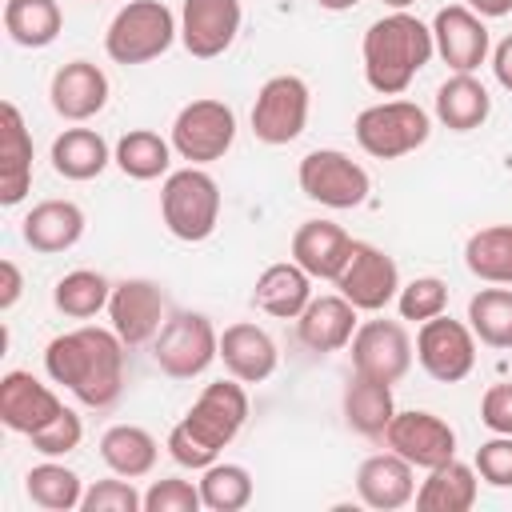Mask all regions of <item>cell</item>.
<instances>
[{"instance_id": "bcb514c9", "label": "cell", "mask_w": 512, "mask_h": 512, "mask_svg": "<svg viewBox=\"0 0 512 512\" xmlns=\"http://www.w3.org/2000/svg\"><path fill=\"white\" fill-rule=\"evenodd\" d=\"M492 76L504 92H512V32L492 48Z\"/></svg>"}, {"instance_id": "ab89813d", "label": "cell", "mask_w": 512, "mask_h": 512, "mask_svg": "<svg viewBox=\"0 0 512 512\" xmlns=\"http://www.w3.org/2000/svg\"><path fill=\"white\" fill-rule=\"evenodd\" d=\"M80 512H144V492H136V484L128 476H108L84 488Z\"/></svg>"}, {"instance_id": "ffe728a7", "label": "cell", "mask_w": 512, "mask_h": 512, "mask_svg": "<svg viewBox=\"0 0 512 512\" xmlns=\"http://www.w3.org/2000/svg\"><path fill=\"white\" fill-rule=\"evenodd\" d=\"M360 328V312L340 296V292H328V296H312L308 308L296 316V340L316 352V356H328V352H340L352 344Z\"/></svg>"}, {"instance_id": "7bdbcfd3", "label": "cell", "mask_w": 512, "mask_h": 512, "mask_svg": "<svg viewBox=\"0 0 512 512\" xmlns=\"http://www.w3.org/2000/svg\"><path fill=\"white\" fill-rule=\"evenodd\" d=\"M476 472L484 484L492 488H512V436H500L492 432V440H484L476 448Z\"/></svg>"}, {"instance_id": "c3c4849f", "label": "cell", "mask_w": 512, "mask_h": 512, "mask_svg": "<svg viewBox=\"0 0 512 512\" xmlns=\"http://www.w3.org/2000/svg\"><path fill=\"white\" fill-rule=\"evenodd\" d=\"M324 12H348V8H356L360 0H316Z\"/></svg>"}, {"instance_id": "d6986e66", "label": "cell", "mask_w": 512, "mask_h": 512, "mask_svg": "<svg viewBox=\"0 0 512 512\" xmlns=\"http://www.w3.org/2000/svg\"><path fill=\"white\" fill-rule=\"evenodd\" d=\"M60 396L40 384L32 372L24 368H12L0 376V424L8 432H20V436H32L36 428H44L56 412H60Z\"/></svg>"}, {"instance_id": "ee69618b", "label": "cell", "mask_w": 512, "mask_h": 512, "mask_svg": "<svg viewBox=\"0 0 512 512\" xmlns=\"http://www.w3.org/2000/svg\"><path fill=\"white\" fill-rule=\"evenodd\" d=\"M480 420H484L488 432L512 436V380L492 384V388L480 396Z\"/></svg>"}, {"instance_id": "7c38bea8", "label": "cell", "mask_w": 512, "mask_h": 512, "mask_svg": "<svg viewBox=\"0 0 512 512\" xmlns=\"http://www.w3.org/2000/svg\"><path fill=\"white\" fill-rule=\"evenodd\" d=\"M348 348H352V372L384 380V384H400L416 360V344L404 320H388V316L364 320Z\"/></svg>"}, {"instance_id": "b9f144b4", "label": "cell", "mask_w": 512, "mask_h": 512, "mask_svg": "<svg viewBox=\"0 0 512 512\" xmlns=\"http://www.w3.org/2000/svg\"><path fill=\"white\" fill-rule=\"evenodd\" d=\"M200 508H204L200 484L180 480V476L152 480L144 492V512H200Z\"/></svg>"}, {"instance_id": "5bb4252c", "label": "cell", "mask_w": 512, "mask_h": 512, "mask_svg": "<svg viewBox=\"0 0 512 512\" xmlns=\"http://www.w3.org/2000/svg\"><path fill=\"white\" fill-rule=\"evenodd\" d=\"M384 448L404 456L412 468L428 472V468H436V464L456 456V432H452V424L444 416H436L428 408H404L384 428Z\"/></svg>"}, {"instance_id": "74e56055", "label": "cell", "mask_w": 512, "mask_h": 512, "mask_svg": "<svg viewBox=\"0 0 512 512\" xmlns=\"http://www.w3.org/2000/svg\"><path fill=\"white\" fill-rule=\"evenodd\" d=\"M200 500L208 512H240L252 504V472L244 464H228V460H216L200 472Z\"/></svg>"}, {"instance_id": "f546056e", "label": "cell", "mask_w": 512, "mask_h": 512, "mask_svg": "<svg viewBox=\"0 0 512 512\" xmlns=\"http://www.w3.org/2000/svg\"><path fill=\"white\" fill-rule=\"evenodd\" d=\"M392 416H396L392 384L352 372V380H348V388H344V424H348L356 436L384 440V428L392 424Z\"/></svg>"}, {"instance_id": "277c9868", "label": "cell", "mask_w": 512, "mask_h": 512, "mask_svg": "<svg viewBox=\"0 0 512 512\" xmlns=\"http://www.w3.org/2000/svg\"><path fill=\"white\" fill-rule=\"evenodd\" d=\"M180 36V16H172L168 4L160 0H128L104 32V52L112 64H148L164 56Z\"/></svg>"}, {"instance_id": "4316f807", "label": "cell", "mask_w": 512, "mask_h": 512, "mask_svg": "<svg viewBox=\"0 0 512 512\" xmlns=\"http://www.w3.org/2000/svg\"><path fill=\"white\" fill-rule=\"evenodd\" d=\"M476 492H480L476 464H464L452 456V460L428 468V476L416 488V508L420 512H468L476 504Z\"/></svg>"}, {"instance_id": "d6a6232c", "label": "cell", "mask_w": 512, "mask_h": 512, "mask_svg": "<svg viewBox=\"0 0 512 512\" xmlns=\"http://www.w3.org/2000/svg\"><path fill=\"white\" fill-rule=\"evenodd\" d=\"M112 164L128 176V180H160L172 168V140H164L152 128H132L116 140L112 148Z\"/></svg>"}, {"instance_id": "4dcf8cb0", "label": "cell", "mask_w": 512, "mask_h": 512, "mask_svg": "<svg viewBox=\"0 0 512 512\" xmlns=\"http://www.w3.org/2000/svg\"><path fill=\"white\" fill-rule=\"evenodd\" d=\"M100 460L108 464V472L116 476H128V480H140L156 468L160 460V444L148 428L140 424H112L104 436H100Z\"/></svg>"}, {"instance_id": "e575fe53", "label": "cell", "mask_w": 512, "mask_h": 512, "mask_svg": "<svg viewBox=\"0 0 512 512\" xmlns=\"http://www.w3.org/2000/svg\"><path fill=\"white\" fill-rule=\"evenodd\" d=\"M468 328L484 348L508 352L512 348V288L508 284H488V288L472 292Z\"/></svg>"}, {"instance_id": "f907efd6", "label": "cell", "mask_w": 512, "mask_h": 512, "mask_svg": "<svg viewBox=\"0 0 512 512\" xmlns=\"http://www.w3.org/2000/svg\"><path fill=\"white\" fill-rule=\"evenodd\" d=\"M96 4H104V0H96Z\"/></svg>"}, {"instance_id": "8fae6325", "label": "cell", "mask_w": 512, "mask_h": 512, "mask_svg": "<svg viewBox=\"0 0 512 512\" xmlns=\"http://www.w3.org/2000/svg\"><path fill=\"white\" fill-rule=\"evenodd\" d=\"M476 336L468 320H452L448 312L432 316L416 332V364L436 380V384H460L476 368Z\"/></svg>"}, {"instance_id": "7402d4cb", "label": "cell", "mask_w": 512, "mask_h": 512, "mask_svg": "<svg viewBox=\"0 0 512 512\" xmlns=\"http://www.w3.org/2000/svg\"><path fill=\"white\" fill-rule=\"evenodd\" d=\"M220 364L240 384H264L276 372L280 352H276V340L260 324L240 320V324H228L220 332Z\"/></svg>"}, {"instance_id": "484cf974", "label": "cell", "mask_w": 512, "mask_h": 512, "mask_svg": "<svg viewBox=\"0 0 512 512\" xmlns=\"http://www.w3.org/2000/svg\"><path fill=\"white\" fill-rule=\"evenodd\" d=\"M312 300V276L288 256L268 264L252 284V308L272 320H296Z\"/></svg>"}, {"instance_id": "603a6c76", "label": "cell", "mask_w": 512, "mask_h": 512, "mask_svg": "<svg viewBox=\"0 0 512 512\" xmlns=\"http://www.w3.org/2000/svg\"><path fill=\"white\" fill-rule=\"evenodd\" d=\"M352 236L332 224V220H304L292 232V260L312 276V280H336L352 256Z\"/></svg>"}, {"instance_id": "8d00e7d4", "label": "cell", "mask_w": 512, "mask_h": 512, "mask_svg": "<svg viewBox=\"0 0 512 512\" xmlns=\"http://www.w3.org/2000/svg\"><path fill=\"white\" fill-rule=\"evenodd\" d=\"M108 296H112V280L96 268H72L52 288V304L68 320H92L96 312H108Z\"/></svg>"}, {"instance_id": "f6af8a7d", "label": "cell", "mask_w": 512, "mask_h": 512, "mask_svg": "<svg viewBox=\"0 0 512 512\" xmlns=\"http://www.w3.org/2000/svg\"><path fill=\"white\" fill-rule=\"evenodd\" d=\"M0 312H8V308H16V300L24 296V276H20V268H16V260H0Z\"/></svg>"}, {"instance_id": "7a4b0ae2", "label": "cell", "mask_w": 512, "mask_h": 512, "mask_svg": "<svg viewBox=\"0 0 512 512\" xmlns=\"http://www.w3.org/2000/svg\"><path fill=\"white\" fill-rule=\"evenodd\" d=\"M248 424V392L236 376L204 384V392L192 400V408L172 424L168 432V456L180 468L204 472L208 464L220 460V452L240 436Z\"/></svg>"}, {"instance_id": "7dc6e473", "label": "cell", "mask_w": 512, "mask_h": 512, "mask_svg": "<svg viewBox=\"0 0 512 512\" xmlns=\"http://www.w3.org/2000/svg\"><path fill=\"white\" fill-rule=\"evenodd\" d=\"M476 16H484V20H496V16H508L512 12V0H464Z\"/></svg>"}, {"instance_id": "52a82bcc", "label": "cell", "mask_w": 512, "mask_h": 512, "mask_svg": "<svg viewBox=\"0 0 512 512\" xmlns=\"http://www.w3.org/2000/svg\"><path fill=\"white\" fill-rule=\"evenodd\" d=\"M152 360L172 380H196L220 360V332L204 312H172L152 340Z\"/></svg>"}, {"instance_id": "e0dca14e", "label": "cell", "mask_w": 512, "mask_h": 512, "mask_svg": "<svg viewBox=\"0 0 512 512\" xmlns=\"http://www.w3.org/2000/svg\"><path fill=\"white\" fill-rule=\"evenodd\" d=\"M432 44L452 72H476L492 56L488 24L468 4H448L432 16Z\"/></svg>"}, {"instance_id": "f1b7e54d", "label": "cell", "mask_w": 512, "mask_h": 512, "mask_svg": "<svg viewBox=\"0 0 512 512\" xmlns=\"http://www.w3.org/2000/svg\"><path fill=\"white\" fill-rule=\"evenodd\" d=\"M52 172L64 176V180H96L108 164H112V148L108 140L96 132V128H64L56 140H52Z\"/></svg>"}, {"instance_id": "6da1fadb", "label": "cell", "mask_w": 512, "mask_h": 512, "mask_svg": "<svg viewBox=\"0 0 512 512\" xmlns=\"http://www.w3.org/2000/svg\"><path fill=\"white\" fill-rule=\"evenodd\" d=\"M124 368H128V344L116 336V328L80 324L72 332H60L44 348V372L52 384H64L84 408H112L124 392Z\"/></svg>"}, {"instance_id": "836d02e7", "label": "cell", "mask_w": 512, "mask_h": 512, "mask_svg": "<svg viewBox=\"0 0 512 512\" xmlns=\"http://www.w3.org/2000/svg\"><path fill=\"white\" fill-rule=\"evenodd\" d=\"M64 28L56 0H4V32L20 48H48Z\"/></svg>"}, {"instance_id": "ba28073f", "label": "cell", "mask_w": 512, "mask_h": 512, "mask_svg": "<svg viewBox=\"0 0 512 512\" xmlns=\"http://www.w3.org/2000/svg\"><path fill=\"white\" fill-rule=\"evenodd\" d=\"M172 152L188 164H212V160H224L232 140H236V112L224 104V100H212V96H200V100H188L176 120H172Z\"/></svg>"}, {"instance_id": "60d3db41", "label": "cell", "mask_w": 512, "mask_h": 512, "mask_svg": "<svg viewBox=\"0 0 512 512\" xmlns=\"http://www.w3.org/2000/svg\"><path fill=\"white\" fill-rule=\"evenodd\" d=\"M80 440H84V424H80V416H76L72 408H60L44 428H36V432L28 436L32 452H40V456H56V460L68 456V452H76Z\"/></svg>"}, {"instance_id": "44dd1931", "label": "cell", "mask_w": 512, "mask_h": 512, "mask_svg": "<svg viewBox=\"0 0 512 512\" xmlns=\"http://www.w3.org/2000/svg\"><path fill=\"white\" fill-rule=\"evenodd\" d=\"M356 496L364 508L396 512L416 500V468L404 456H396L392 448L376 452L356 468Z\"/></svg>"}, {"instance_id": "9a60e30c", "label": "cell", "mask_w": 512, "mask_h": 512, "mask_svg": "<svg viewBox=\"0 0 512 512\" xmlns=\"http://www.w3.org/2000/svg\"><path fill=\"white\" fill-rule=\"evenodd\" d=\"M164 288L148 276H128V280H116L112 284V296H108V320L116 328V336L128 344V348H140V344H152L156 332L164 328Z\"/></svg>"}, {"instance_id": "1f68e13d", "label": "cell", "mask_w": 512, "mask_h": 512, "mask_svg": "<svg viewBox=\"0 0 512 512\" xmlns=\"http://www.w3.org/2000/svg\"><path fill=\"white\" fill-rule=\"evenodd\" d=\"M24 492H28V500H32L36 508H44V512H72V508H80V500H84V480H80L76 468L60 464L56 456H44L40 464L28 468Z\"/></svg>"}, {"instance_id": "cb8c5ba5", "label": "cell", "mask_w": 512, "mask_h": 512, "mask_svg": "<svg viewBox=\"0 0 512 512\" xmlns=\"http://www.w3.org/2000/svg\"><path fill=\"white\" fill-rule=\"evenodd\" d=\"M84 208L76 200H40L32 204V212L20 220V236L32 252L40 256H56L80 244L84 236Z\"/></svg>"}, {"instance_id": "f35d334b", "label": "cell", "mask_w": 512, "mask_h": 512, "mask_svg": "<svg viewBox=\"0 0 512 512\" xmlns=\"http://www.w3.org/2000/svg\"><path fill=\"white\" fill-rule=\"evenodd\" d=\"M396 312H400V320H416V324L448 312V284L440 276H416V280L400 284Z\"/></svg>"}, {"instance_id": "8992f818", "label": "cell", "mask_w": 512, "mask_h": 512, "mask_svg": "<svg viewBox=\"0 0 512 512\" xmlns=\"http://www.w3.org/2000/svg\"><path fill=\"white\" fill-rule=\"evenodd\" d=\"M352 136L372 160H400L432 136V116L416 100H380L356 112Z\"/></svg>"}, {"instance_id": "30bf717a", "label": "cell", "mask_w": 512, "mask_h": 512, "mask_svg": "<svg viewBox=\"0 0 512 512\" xmlns=\"http://www.w3.org/2000/svg\"><path fill=\"white\" fill-rule=\"evenodd\" d=\"M308 112H312V92L300 76L292 72L268 76L252 100V136L272 148L292 144L308 128Z\"/></svg>"}, {"instance_id": "5b68a950", "label": "cell", "mask_w": 512, "mask_h": 512, "mask_svg": "<svg viewBox=\"0 0 512 512\" xmlns=\"http://www.w3.org/2000/svg\"><path fill=\"white\" fill-rule=\"evenodd\" d=\"M160 220L184 244L208 240L220 224V184H216V176L204 172L200 164L168 172L164 188H160Z\"/></svg>"}, {"instance_id": "3957f363", "label": "cell", "mask_w": 512, "mask_h": 512, "mask_svg": "<svg viewBox=\"0 0 512 512\" xmlns=\"http://www.w3.org/2000/svg\"><path fill=\"white\" fill-rule=\"evenodd\" d=\"M360 56L368 88L380 96H400L416 80V72L436 56L432 24L416 20L412 12H388L368 24Z\"/></svg>"}, {"instance_id": "4fadbf2b", "label": "cell", "mask_w": 512, "mask_h": 512, "mask_svg": "<svg viewBox=\"0 0 512 512\" xmlns=\"http://www.w3.org/2000/svg\"><path fill=\"white\" fill-rule=\"evenodd\" d=\"M332 284L356 312H384L400 292V268L384 248L356 240L344 272Z\"/></svg>"}, {"instance_id": "ac0fdd59", "label": "cell", "mask_w": 512, "mask_h": 512, "mask_svg": "<svg viewBox=\"0 0 512 512\" xmlns=\"http://www.w3.org/2000/svg\"><path fill=\"white\" fill-rule=\"evenodd\" d=\"M108 76L100 64L92 60H68L52 72V84H48V100H52V112L68 124H84L92 116L104 112L108 104Z\"/></svg>"}, {"instance_id": "9c48e42d", "label": "cell", "mask_w": 512, "mask_h": 512, "mask_svg": "<svg viewBox=\"0 0 512 512\" xmlns=\"http://www.w3.org/2000/svg\"><path fill=\"white\" fill-rule=\"evenodd\" d=\"M296 180H300V192L324 208H360L372 192V176L364 164H356L348 152L340 148H312L300 168H296Z\"/></svg>"}, {"instance_id": "d4e9b609", "label": "cell", "mask_w": 512, "mask_h": 512, "mask_svg": "<svg viewBox=\"0 0 512 512\" xmlns=\"http://www.w3.org/2000/svg\"><path fill=\"white\" fill-rule=\"evenodd\" d=\"M32 188V136L12 100L0 104V204L16 208Z\"/></svg>"}, {"instance_id": "d590c367", "label": "cell", "mask_w": 512, "mask_h": 512, "mask_svg": "<svg viewBox=\"0 0 512 512\" xmlns=\"http://www.w3.org/2000/svg\"><path fill=\"white\" fill-rule=\"evenodd\" d=\"M464 268L484 284L512 288V224L476 228L464 244Z\"/></svg>"}, {"instance_id": "83f0119b", "label": "cell", "mask_w": 512, "mask_h": 512, "mask_svg": "<svg viewBox=\"0 0 512 512\" xmlns=\"http://www.w3.org/2000/svg\"><path fill=\"white\" fill-rule=\"evenodd\" d=\"M492 116V96L476 80V72H452L436 88V120L448 132H476Z\"/></svg>"}, {"instance_id": "681fc988", "label": "cell", "mask_w": 512, "mask_h": 512, "mask_svg": "<svg viewBox=\"0 0 512 512\" xmlns=\"http://www.w3.org/2000/svg\"><path fill=\"white\" fill-rule=\"evenodd\" d=\"M380 4H388V8H392V12H408V8H412V4H416V0H380Z\"/></svg>"}, {"instance_id": "2e32d148", "label": "cell", "mask_w": 512, "mask_h": 512, "mask_svg": "<svg viewBox=\"0 0 512 512\" xmlns=\"http://www.w3.org/2000/svg\"><path fill=\"white\" fill-rule=\"evenodd\" d=\"M244 24L240 0H184L180 4V44L196 60L224 56Z\"/></svg>"}]
</instances>
